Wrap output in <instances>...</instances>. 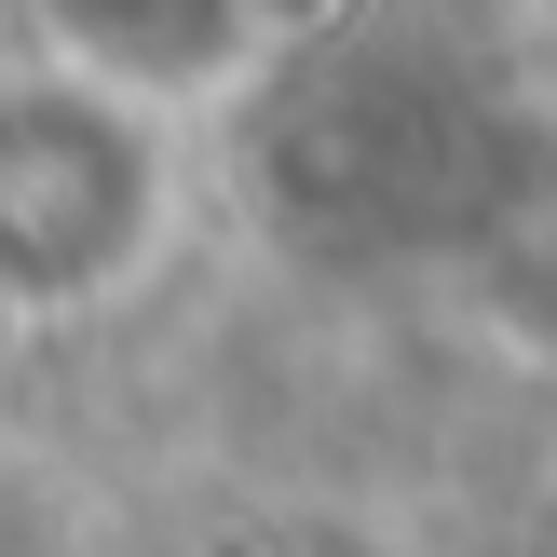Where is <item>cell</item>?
Wrapping results in <instances>:
<instances>
[{
	"instance_id": "1",
	"label": "cell",
	"mask_w": 557,
	"mask_h": 557,
	"mask_svg": "<svg viewBox=\"0 0 557 557\" xmlns=\"http://www.w3.org/2000/svg\"><path fill=\"white\" fill-rule=\"evenodd\" d=\"M150 232V150L82 96L0 109V286L14 299H96Z\"/></svg>"
}]
</instances>
